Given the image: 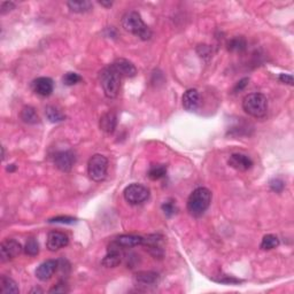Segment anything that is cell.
I'll use <instances>...</instances> for the list:
<instances>
[{
	"label": "cell",
	"mask_w": 294,
	"mask_h": 294,
	"mask_svg": "<svg viewBox=\"0 0 294 294\" xmlns=\"http://www.w3.org/2000/svg\"><path fill=\"white\" fill-rule=\"evenodd\" d=\"M117 126V117L115 113L108 112L100 117L99 127L106 133H113L116 129Z\"/></svg>",
	"instance_id": "cell-18"
},
{
	"label": "cell",
	"mask_w": 294,
	"mask_h": 294,
	"mask_svg": "<svg viewBox=\"0 0 294 294\" xmlns=\"http://www.w3.org/2000/svg\"><path fill=\"white\" fill-rule=\"evenodd\" d=\"M24 253L29 256H36L39 253V245L36 239L30 238L24 246Z\"/></svg>",
	"instance_id": "cell-27"
},
{
	"label": "cell",
	"mask_w": 294,
	"mask_h": 294,
	"mask_svg": "<svg viewBox=\"0 0 294 294\" xmlns=\"http://www.w3.org/2000/svg\"><path fill=\"white\" fill-rule=\"evenodd\" d=\"M228 163H229L231 168L239 171H246L253 167L252 159L245 154H240V153H233V154H231Z\"/></svg>",
	"instance_id": "cell-14"
},
{
	"label": "cell",
	"mask_w": 294,
	"mask_h": 294,
	"mask_svg": "<svg viewBox=\"0 0 294 294\" xmlns=\"http://www.w3.org/2000/svg\"><path fill=\"white\" fill-rule=\"evenodd\" d=\"M54 164L59 170L64 171V173H69L73 169L75 162H76V155L73 151L68 149V151H61L54 154Z\"/></svg>",
	"instance_id": "cell-8"
},
{
	"label": "cell",
	"mask_w": 294,
	"mask_h": 294,
	"mask_svg": "<svg viewBox=\"0 0 294 294\" xmlns=\"http://www.w3.org/2000/svg\"><path fill=\"white\" fill-rule=\"evenodd\" d=\"M67 6L74 13H87L92 9V2L87 0H77V1H68Z\"/></svg>",
	"instance_id": "cell-22"
},
{
	"label": "cell",
	"mask_w": 294,
	"mask_h": 294,
	"mask_svg": "<svg viewBox=\"0 0 294 294\" xmlns=\"http://www.w3.org/2000/svg\"><path fill=\"white\" fill-rule=\"evenodd\" d=\"M212 202V192L206 187H198L187 199V211L192 216L199 217L207 211Z\"/></svg>",
	"instance_id": "cell-2"
},
{
	"label": "cell",
	"mask_w": 294,
	"mask_h": 294,
	"mask_svg": "<svg viewBox=\"0 0 294 294\" xmlns=\"http://www.w3.org/2000/svg\"><path fill=\"white\" fill-rule=\"evenodd\" d=\"M124 199L127 200L130 205H140L145 202L149 196V190L143 184L133 183L127 186L123 192Z\"/></svg>",
	"instance_id": "cell-6"
},
{
	"label": "cell",
	"mask_w": 294,
	"mask_h": 294,
	"mask_svg": "<svg viewBox=\"0 0 294 294\" xmlns=\"http://www.w3.org/2000/svg\"><path fill=\"white\" fill-rule=\"evenodd\" d=\"M54 83L49 77H39L33 82V90L40 97H49L52 95Z\"/></svg>",
	"instance_id": "cell-15"
},
{
	"label": "cell",
	"mask_w": 294,
	"mask_h": 294,
	"mask_svg": "<svg viewBox=\"0 0 294 294\" xmlns=\"http://www.w3.org/2000/svg\"><path fill=\"white\" fill-rule=\"evenodd\" d=\"M200 102L199 92L196 89H190L183 95V107L187 112H195Z\"/></svg>",
	"instance_id": "cell-17"
},
{
	"label": "cell",
	"mask_w": 294,
	"mask_h": 294,
	"mask_svg": "<svg viewBox=\"0 0 294 294\" xmlns=\"http://www.w3.org/2000/svg\"><path fill=\"white\" fill-rule=\"evenodd\" d=\"M278 246H279V239H278V237L275 236V234H267V236H264L261 242V245H260V247H261L262 249H264V251L274 249Z\"/></svg>",
	"instance_id": "cell-26"
},
{
	"label": "cell",
	"mask_w": 294,
	"mask_h": 294,
	"mask_svg": "<svg viewBox=\"0 0 294 294\" xmlns=\"http://www.w3.org/2000/svg\"><path fill=\"white\" fill-rule=\"evenodd\" d=\"M0 292L4 294H17L20 293L17 284L11 277H0Z\"/></svg>",
	"instance_id": "cell-21"
},
{
	"label": "cell",
	"mask_w": 294,
	"mask_h": 294,
	"mask_svg": "<svg viewBox=\"0 0 294 294\" xmlns=\"http://www.w3.org/2000/svg\"><path fill=\"white\" fill-rule=\"evenodd\" d=\"M15 8V4L12 1H4L1 2V6H0V13L1 14H6L8 12H11L12 9Z\"/></svg>",
	"instance_id": "cell-33"
},
{
	"label": "cell",
	"mask_w": 294,
	"mask_h": 294,
	"mask_svg": "<svg viewBox=\"0 0 294 294\" xmlns=\"http://www.w3.org/2000/svg\"><path fill=\"white\" fill-rule=\"evenodd\" d=\"M15 169H16V165H15V164H11V165H8V167H7V171H9V173H12V171H14Z\"/></svg>",
	"instance_id": "cell-37"
},
{
	"label": "cell",
	"mask_w": 294,
	"mask_h": 294,
	"mask_svg": "<svg viewBox=\"0 0 294 294\" xmlns=\"http://www.w3.org/2000/svg\"><path fill=\"white\" fill-rule=\"evenodd\" d=\"M81 81H82V77L76 73H73V71H69V73L65 74L64 78H62V82H64L65 85L67 86L75 85V84L80 83Z\"/></svg>",
	"instance_id": "cell-28"
},
{
	"label": "cell",
	"mask_w": 294,
	"mask_h": 294,
	"mask_svg": "<svg viewBox=\"0 0 294 294\" xmlns=\"http://www.w3.org/2000/svg\"><path fill=\"white\" fill-rule=\"evenodd\" d=\"M21 120L27 124H37L40 122V118L37 114L36 109L31 106H26V107L22 108L20 113Z\"/></svg>",
	"instance_id": "cell-20"
},
{
	"label": "cell",
	"mask_w": 294,
	"mask_h": 294,
	"mask_svg": "<svg viewBox=\"0 0 294 294\" xmlns=\"http://www.w3.org/2000/svg\"><path fill=\"white\" fill-rule=\"evenodd\" d=\"M49 293H68L69 292V289H68V286L65 285V283H59L58 285L53 286L51 290L49 291Z\"/></svg>",
	"instance_id": "cell-32"
},
{
	"label": "cell",
	"mask_w": 294,
	"mask_h": 294,
	"mask_svg": "<svg viewBox=\"0 0 294 294\" xmlns=\"http://www.w3.org/2000/svg\"><path fill=\"white\" fill-rule=\"evenodd\" d=\"M162 239L163 238L161 236H156V234L144 238L143 245L146 246V249L149 252V254L154 256L155 259H162L164 255L163 240Z\"/></svg>",
	"instance_id": "cell-9"
},
{
	"label": "cell",
	"mask_w": 294,
	"mask_h": 294,
	"mask_svg": "<svg viewBox=\"0 0 294 294\" xmlns=\"http://www.w3.org/2000/svg\"><path fill=\"white\" fill-rule=\"evenodd\" d=\"M162 211H163L165 216L171 217L177 212V207L173 200H169V201H165L163 205H162Z\"/></svg>",
	"instance_id": "cell-29"
},
{
	"label": "cell",
	"mask_w": 294,
	"mask_h": 294,
	"mask_svg": "<svg viewBox=\"0 0 294 294\" xmlns=\"http://www.w3.org/2000/svg\"><path fill=\"white\" fill-rule=\"evenodd\" d=\"M243 108L253 117L262 118L267 115L268 101L262 93H251L243 100Z\"/></svg>",
	"instance_id": "cell-4"
},
{
	"label": "cell",
	"mask_w": 294,
	"mask_h": 294,
	"mask_svg": "<svg viewBox=\"0 0 294 294\" xmlns=\"http://www.w3.org/2000/svg\"><path fill=\"white\" fill-rule=\"evenodd\" d=\"M269 185H270V189L276 193H281L284 189H285V183H284V180H280V178H274V180H271Z\"/></svg>",
	"instance_id": "cell-30"
},
{
	"label": "cell",
	"mask_w": 294,
	"mask_h": 294,
	"mask_svg": "<svg viewBox=\"0 0 294 294\" xmlns=\"http://www.w3.org/2000/svg\"><path fill=\"white\" fill-rule=\"evenodd\" d=\"M58 268L59 261H56V260H48V261L39 264V267L36 269V277L42 281L51 279L55 271L58 270Z\"/></svg>",
	"instance_id": "cell-13"
},
{
	"label": "cell",
	"mask_w": 294,
	"mask_h": 294,
	"mask_svg": "<svg viewBox=\"0 0 294 294\" xmlns=\"http://www.w3.org/2000/svg\"><path fill=\"white\" fill-rule=\"evenodd\" d=\"M122 247L117 245L116 243L113 242L107 248V254L101 261V263L106 268H115L120 265L122 262Z\"/></svg>",
	"instance_id": "cell-10"
},
{
	"label": "cell",
	"mask_w": 294,
	"mask_h": 294,
	"mask_svg": "<svg viewBox=\"0 0 294 294\" xmlns=\"http://www.w3.org/2000/svg\"><path fill=\"white\" fill-rule=\"evenodd\" d=\"M108 160L101 154H95L90 158L87 163V174L93 182H102L107 177Z\"/></svg>",
	"instance_id": "cell-5"
},
{
	"label": "cell",
	"mask_w": 294,
	"mask_h": 294,
	"mask_svg": "<svg viewBox=\"0 0 294 294\" xmlns=\"http://www.w3.org/2000/svg\"><path fill=\"white\" fill-rule=\"evenodd\" d=\"M21 244L15 239H6L0 245V260L1 262H8L22 253Z\"/></svg>",
	"instance_id": "cell-7"
},
{
	"label": "cell",
	"mask_w": 294,
	"mask_h": 294,
	"mask_svg": "<svg viewBox=\"0 0 294 294\" xmlns=\"http://www.w3.org/2000/svg\"><path fill=\"white\" fill-rule=\"evenodd\" d=\"M111 67L114 69L116 73L120 75L121 78L122 77H134L137 75V68L132 62H130L127 59H116L113 64L111 65Z\"/></svg>",
	"instance_id": "cell-12"
},
{
	"label": "cell",
	"mask_w": 294,
	"mask_h": 294,
	"mask_svg": "<svg viewBox=\"0 0 294 294\" xmlns=\"http://www.w3.org/2000/svg\"><path fill=\"white\" fill-rule=\"evenodd\" d=\"M167 174V165L165 164H153L149 168L147 176L151 178L152 180H159L163 178Z\"/></svg>",
	"instance_id": "cell-23"
},
{
	"label": "cell",
	"mask_w": 294,
	"mask_h": 294,
	"mask_svg": "<svg viewBox=\"0 0 294 294\" xmlns=\"http://www.w3.org/2000/svg\"><path fill=\"white\" fill-rule=\"evenodd\" d=\"M99 80L101 83L102 90L107 98H116L121 87V76L115 71L111 65L106 67L100 71Z\"/></svg>",
	"instance_id": "cell-3"
},
{
	"label": "cell",
	"mask_w": 294,
	"mask_h": 294,
	"mask_svg": "<svg viewBox=\"0 0 294 294\" xmlns=\"http://www.w3.org/2000/svg\"><path fill=\"white\" fill-rule=\"evenodd\" d=\"M77 220L70 216H56L53 218H49V223H62V224H73Z\"/></svg>",
	"instance_id": "cell-31"
},
{
	"label": "cell",
	"mask_w": 294,
	"mask_h": 294,
	"mask_svg": "<svg viewBox=\"0 0 294 294\" xmlns=\"http://www.w3.org/2000/svg\"><path fill=\"white\" fill-rule=\"evenodd\" d=\"M279 81L281 83L289 84V85H293V76H292V75L280 74L279 75Z\"/></svg>",
	"instance_id": "cell-35"
},
{
	"label": "cell",
	"mask_w": 294,
	"mask_h": 294,
	"mask_svg": "<svg viewBox=\"0 0 294 294\" xmlns=\"http://www.w3.org/2000/svg\"><path fill=\"white\" fill-rule=\"evenodd\" d=\"M228 49L231 52H243L246 49L247 42L244 37H234L227 44Z\"/></svg>",
	"instance_id": "cell-24"
},
{
	"label": "cell",
	"mask_w": 294,
	"mask_h": 294,
	"mask_svg": "<svg viewBox=\"0 0 294 294\" xmlns=\"http://www.w3.org/2000/svg\"><path fill=\"white\" fill-rule=\"evenodd\" d=\"M45 114L46 117L49 118V121L52 122V123H58V122L64 121L65 118V115L58 108H55L54 106H48L45 109Z\"/></svg>",
	"instance_id": "cell-25"
},
{
	"label": "cell",
	"mask_w": 294,
	"mask_h": 294,
	"mask_svg": "<svg viewBox=\"0 0 294 294\" xmlns=\"http://www.w3.org/2000/svg\"><path fill=\"white\" fill-rule=\"evenodd\" d=\"M100 5L105 6V7H111V6L113 5L112 1H99Z\"/></svg>",
	"instance_id": "cell-36"
},
{
	"label": "cell",
	"mask_w": 294,
	"mask_h": 294,
	"mask_svg": "<svg viewBox=\"0 0 294 294\" xmlns=\"http://www.w3.org/2000/svg\"><path fill=\"white\" fill-rule=\"evenodd\" d=\"M33 292H39V293H42L43 291H42V290H39V289H35V290L31 291V293H33Z\"/></svg>",
	"instance_id": "cell-38"
},
{
	"label": "cell",
	"mask_w": 294,
	"mask_h": 294,
	"mask_svg": "<svg viewBox=\"0 0 294 294\" xmlns=\"http://www.w3.org/2000/svg\"><path fill=\"white\" fill-rule=\"evenodd\" d=\"M122 28L128 33L139 37L143 40H148L152 37V31L143 21L142 16L137 12L131 11L124 14L122 17Z\"/></svg>",
	"instance_id": "cell-1"
},
{
	"label": "cell",
	"mask_w": 294,
	"mask_h": 294,
	"mask_svg": "<svg viewBox=\"0 0 294 294\" xmlns=\"http://www.w3.org/2000/svg\"><path fill=\"white\" fill-rule=\"evenodd\" d=\"M133 280L137 286H153L158 283L159 275L156 273H153V271H142V273L134 275Z\"/></svg>",
	"instance_id": "cell-16"
},
{
	"label": "cell",
	"mask_w": 294,
	"mask_h": 294,
	"mask_svg": "<svg viewBox=\"0 0 294 294\" xmlns=\"http://www.w3.org/2000/svg\"><path fill=\"white\" fill-rule=\"evenodd\" d=\"M69 238L68 236L61 231H51L48 234V240H46V247L49 251L56 252L60 248L68 246Z\"/></svg>",
	"instance_id": "cell-11"
},
{
	"label": "cell",
	"mask_w": 294,
	"mask_h": 294,
	"mask_svg": "<svg viewBox=\"0 0 294 294\" xmlns=\"http://www.w3.org/2000/svg\"><path fill=\"white\" fill-rule=\"evenodd\" d=\"M114 242L117 245H120L122 248H131V247L143 245L144 237L134 236V234H123V236L117 237Z\"/></svg>",
	"instance_id": "cell-19"
},
{
	"label": "cell",
	"mask_w": 294,
	"mask_h": 294,
	"mask_svg": "<svg viewBox=\"0 0 294 294\" xmlns=\"http://www.w3.org/2000/svg\"><path fill=\"white\" fill-rule=\"evenodd\" d=\"M248 83H249V78H243V80H240L238 83L236 84V86H234V89H233V92H240V91H243L244 89H245V87L248 85Z\"/></svg>",
	"instance_id": "cell-34"
}]
</instances>
